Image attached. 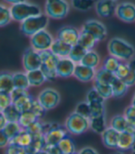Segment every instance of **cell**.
I'll return each mask as SVG.
<instances>
[{
    "mask_svg": "<svg viewBox=\"0 0 135 154\" xmlns=\"http://www.w3.org/2000/svg\"><path fill=\"white\" fill-rule=\"evenodd\" d=\"M108 51L110 55L121 61L131 60L135 54L133 46L121 38H111L108 44Z\"/></svg>",
    "mask_w": 135,
    "mask_h": 154,
    "instance_id": "obj_1",
    "label": "cell"
},
{
    "mask_svg": "<svg viewBox=\"0 0 135 154\" xmlns=\"http://www.w3.org/2000/svg\"><path fill=\"white\" fill-rule=\"evenodd\" d=\"M49 23V17L46 14H40L30 17L20 22V31L28 37H31L40 30L45 29Z\"/></svg>",
    "mask_w": 135,
    "mask_h": 154,
    "instance_id": "obj_2",
    "label": "cell"
},
{
    "mask_svg": "<svg viewBox=\"0 0 135 154\" xmlns=\"http://www.w3.org/2000/svg\"><path fill=\"white\" fill-rule=\"evenodd\" d=\"M10 10L13 20L18 22H22L30 17L42 14V9L40 7L27 1L12 5L10 7Z\"/></svg>",
    "mask_w": 135,
    "mask_h": 154,
    "instance_id": "obj_3",
    "label": "cell"
},
{
    "mask_svg": "<svg viewBox=\"0 0 135 154\" xmlns=\"http://www.w3.org/2000/svg\"><path fill=\"white\" fill-rule=\"evenodd\" d=\"M42 57V66L41 70L44 73L47 81H54L58 75L56 72V67L60 58L55 55L51 50H46L40 51Z\"/></svg>",
    "mask_w": 135,
    "mask_h": 154,
    "instance_id": "obj_4",
    "label": "cell"
},
{
    "mask_svg": "<svg viewBox=\"0 0 135 154\" xmlns=\"http://www.w3.org/2000/svg\"><path fill=\"white\" fill-rule=\"evenodd\" d=\"M64 126L69 133L74 135H80L90 128V120L78 113L73 112L66 119Z\"/></svg>",
    "mask_w": 135,
    "mask_h": 154,
    "instance_id": "obj_5",
    "label": "cell"
},
{
    "mask_svg": "<svg viewBox=\"0 0 135 154\" xmlns=\"http://www.w3.org/2000/svg\"><path fill=\"white\" fill-rule=\"evenodd\" d=\"M70 11V5L66 0H46L45 14L54 19L65 17Z\"/></svg>",
    "mask_w": 135,
    "mask_h": 154,
    "instance_id": "obj_6",
    "label": "cell"
},
{
    "mask_svg": "<svg viewBox=\"0 0 135 154\" xmlns=\"http://www.w3.org/2000/svg\"><path fill=\"white\" fill-rule=\"evenodd\" d=\"M38 101L48 111L55 108L61 101V95L57 90L53 88H45L39 94Z\"/></svg>",
    "mask_w": 135,
    "mask_h": 154,
    "instance_id": "obj_7",
    "label": "cell"
},
{
    "mask_svg": "<svg viewBox=\"0 0 135 154\" xmlns=\"http://www.w3.org/2000/svg\"><path fill=\"white\" fill-rule=\"evenodd\" d=\"M68 130L65 126H61L55 122H50V127L45 133V140L47 145L56 146L59 142L68 136Z\"/></svg>",
    "mask_w": 135,
    "mask_h": 154,
    "instance_id": "obj_8",
    "label": "cell"
},
{
    "mask_svg": "<svg viewBox=\"0 0 135 154\" xmlns=\"http://www.w3.org/2000/svg\"><path fill=\"white\" fill-rule=\"evenodd\" d=\"M53 41L52 34L46 29H42L30 37V47L38 51L50 50Z\"/></svg>",
    "mask_w": 135,
    "mask_h": 154,
    "instance_id": "obj_9",
    "label": "cell"
},
{
    "mask_svg": "<svg viewBox=\"0 0 135 154\" xmlns=\"http://www.w3.org/2000/svg\"><path fill=\"white\" fill-rule=\"evenodd\" d=\"M22 65L26 72L41 69L42 57L40 51L34 50L32 47L26 49L22 55Z\"/></svg>",
    "mask_w": 135,
    "mask_h": 154,
    "instance_id": "obj_10",
    "label": "cell"
},
{
    "mask_svg": "<svg viewBox=\"0 0 135 154\" xmlns=\"http://www.w3.org/2000/svg\"><path fill=\"white\" fill-rule=\"evenodd\" d=\"M83 30H86L92 34L98 42H101L107 37V28L106 26L98 20L91 19L85 22V24L82 27Z\"/></svg>",
    "mask_w": 135,
    "mask_h": 154,
    "instance_id": "obj_11",
    "label": "cell"
},
{
    "mask_svg": "<svg viewBox=\"0 0 135 154\" xmlns=\"http://www.w3.org/2000/svg\"><path fill=\"white\" fill-rule=\"evenodd\" d=\"M80 31L74 27L64 26L61 28L57 32V38L74 46L78 43Z\"/></svg>",
    "mask_w": 135,
    "mask_h": 154,
    "instance_id": "obj_12",
    "label": "cell"
},
{
    "mask_svg": "<svg viewBox=\"0 0 135 154\" xmlns=\"http://www.w3.org/2000/svg\"><path fill=\"white\" fill-rule=\"evenodd\" d=\"M116 16L121 20L132 23L135 21V5L130 2L120 3L116 8Z\"/></svg>",
    "mask_w": 135,
    "mask_h": 154,
    "instance_id": "obj_13",
    "label": "cell"
},
{
    "mask_svg": "<svg viewBox=\"0 0 135 154\" xmlns=\"http://www.w3.org/2000/svg\"><path fill=\"white\" fill-rule=\"evenodd\" d=\"M117 2L114 0H98L96 2V12L101 17H110L116 14Z\"/></svg>",
    "mask_w": 135,
    "mask_h": 154,
    "instance_id": "obj_14",
    "label": "cell"
},
{
    "mask_svg": "<svg viewBox=\"0 0 135 154\" xmlns=\"http://www.w3.org/2000/svg\"><path fill=\"white\" fill-rule=\"evenodd\" d=\"M75 66L76 63L72 61L69 57L60 58L56 67L57 75L59 77H62V78H68V77L74 75Z\"/></svg>",
    "mask_w": 135,
    "mask_h": 154,
    "instance_id": "obj_15",
    "label": "cell"
},
{
    "mask_svg": "<svg viewBox=\"0 0 135 154\" xmlns=\"http://www.w3.org/2000/svg\"><path fill=\"white\" fill-rule=\"evenodd\" d=\"M96 72L95 68L86 66L82 63H77L74 69V76L80 82L87 83L95 79Z\"/></svg>",
    "mask_w": 135,
    "mask_h": 154,
    "instance_id": "obj_16",
    "label": "cell"
},
{
    "mask_svg": "<svg viewBox=\"0 0 135 154\" xmlns=\"http://www.w3.org/2000/svg\"><path fill=\"white\" fill-rule=\"evenodd\" d=\"M120 134L121 132L117 131L111 127L107 128V129L101 134L103 144L109 149H118Z\"/></svg>",
    "mask_w": 135,
    "mask_h": 154,
    "instance_id": "obj_17",
    "label": "cell"
},
{
    "mask_svg": "<svg viewBox=\"0 0 135 154\" xmlns=\"http://www.w3.org/2000/svg\"><path fill=\"white\" fill-rule=\"evenodd\" d=\"M135 142V128L124 132H121L118 149L121 150L131 149L132 145Z\"/></svg>",
    "mask_w": 135,
    "mask_h": 154,
    "instance_id": "obj_18",
    "label": "cell"
},
{
    "mask_svg": "<svg viewBox=\"0 0 135 154\" xmlns=\"http://www.w3.org/2000/svg\"><path fill=\"white\" fill-rule=\"evenodd\" d=\"M72 47V45L59 40V38H55L50 50L59 58H65L69 56Z\"/></svg>",
    "mask_w": 135,
    "mask_h": 154,
    "instance_id": "obj_19",
    "label": "cell"
},
{
    "mask_svg": "<svg viewBox=\"0 0 135 154\" xmlns=\"http://www.w3.org/2000/svg\"><path fill=\"white\" fill-rule=\"evenodd\" d=\"M46 140H45V135L43 133H39V134H33L32 135V141L30 145L26 148L29 154L35 153L37 151L43 150L46 147Z\"/></svg>",
    "mask_w": 135,
    "mask_h": 154,
    "instance_id": "obj_20",
    "label": "cell"
},
{
    "mask_svg": "<svg viewBox=\"0 0 135 154\" xmlns=\"http://www.w3.org/2000/svg\"><path fill=\"white\" fill-rule=\"evenodd\" d=\"M14 88L13 74L8 72H0V93L10 94Z\"/></svg>",
    "mask_w": 135,
    "mask_h": 154,
    "instance_id": "obj_21",
    "label": "cell"
},
{
    "mask_svg": "<svg viewBox=\"0 0 135 154\" xmlns=\"http://www.w3.org/2000/svg\"><path fill=\"white\" fill-rule=\"evenodd\" d=\"M110 127L119 132H124V131H127L129 129L135 128V126L131 125L126 119L124 116H121V115H117V116H115V117H113V119H111Z\"/></svg>",
    "mask_w": 135,
    "mask_h": 154,
    "instance_id": "obj_22",
    "label": "cell"
},
{
    "mask_svg": "<svg viewBox=\"0 0 135 154\" xmlns=\"http://www.w3.org/2000/svg\"><path fill=\"white\" fill-rule=\"evenodd\" d=\"M32 141V135L29 132L27 129H21L16 137H14L11 140L10 143H13L15 145L20 146L23 148H28Z\"/></svg>",
    "mask_w": 135,
    "mask_h": 154,
    "instance_id": "obj_23",
    "label": "cell"
},
{
    "mask_svg": "<svg viewBox=\"0 0 135 154\" xmlns=\"http://www.w3.org/2000/svg\"><path fill=\"white\" fill-rule=\"evenodd\" d=\"M27 74H28V78L30 81V86H33V87L41 86L47 81L44 73L42 72L41 69L27 72Z\"/></svg>",
    "mask_w": 135,
    "mask_h": 154,
    "instance_id": "obj_24",
    "label": "cell"
},
{
    "mask_svg": "<svg viewBox=\"0 0 135 154\" xmlns=\"http://www.w3.org/2000/svg\"><path fill=\"white\" fill-rule=\"evenodd\" d=\"M96 42H99L96 41V38L92 34H90L89 32L83 30V29L80 31L78 44L83 46L86 50H87V51L93 50L95 45L96 44Z\"/></svg>",
    "mask_w": 135,
    "mask_h": 154,
    "instance_id": "obj_25",
    "label": "cell"
},
{
    "mask_svg": "<svg viewBox=\"0 0 135 154\" xmlns=\"http://www.w3.org/2000/svg\"><path fill=\"white\" fill-rule=\"evenodd\" d=\"M38 120H40V119H38L37 116L32 111L28 110V111H24L21 113L20 119L18 120V124L20 125V127L23 129H28Z\"/></svg>",
    "mask_w": 135,
    "mask_h": 154,
    "instance_id": "obj_26",
    "label": "cell"
},
{
    "mask_svg": "<svg viewBox=\"0 0 135 154\" xmlns=\"http://www.w3.org/2000/svg\"><path fill=\"white\" fill-rule=\"evenodd\" d=\"M90 128L99 134H102L107 129V123H106V118L105 114L98 117H92L90 119Z\"/></svg>",
    "mask_w": 135,
    "mask_h": 154,
    "instance_id": "obj_27",
    "label": "cell"
},
{
    "mask_svg": "<svg viewBox=\"0 0 135 154\" xmlns=\"http://www.w3.org/2000/svg\"><path fill=\"white\" fill-rule=\"evenodd\" d=\"M111 87H112V93L114 97H122V96H124L127 94L129 88V86L125 84V82L122 79L118 78L117 76H116V78L112 82Z\"/></svg>",
    "mask_w": 135,
    "mask_h": 154,
    "instance_id": "obj_28",
    "label": "cell"
},
{
    "mask_svg": "<svg viewBox=\"0 0 135 154\" xmlns=\"http://www.w3.org/2000/svg\"><path fill=\"white\" fill-rule=\"evenodd\" d=\"M13 74V82L14 85L17 88H22V89H29L30 87V81L28 78L27 72H16Z\"/></svg>",
    "mask_w": 135,
    "mask_h": 154,
    "instance_id": "obj_29",
    "label": "cell"
},
{
    "mask_svg": "<svg viewBox=\"0 0 135 154\" xmlns=\"http://www.w3.org/2000/svg\"><path fill=\"white\" fill-rule=\"evenodd\" d=\"M21 111L19 110L17 106H15L13 103L9 105L4 111L3 114L8 122H18L19 119L21 116Z\"/></svg>",
    "mask_w": 135,
    "mask_h": 154,
    "instance_id": "obj_30",
    "label": "cell"
},
{
    "mask_svg": "<svg viewBox=\"0 0 135 154\" xmlns=\"http://www.w3.org/2000/svg\"><path fill=\"white\" fill-rule=\"evenodd\" d=\"M33 100H34L33 96L29 93V94H27L22 95L20 98H18V99H17L16 101H14L13 104H14L15 106H17V107L19 110H20L21 112H24V111L30 110Z\"/></svg>",
    "mask_w": 135,
    "mask_h": 154,
    "instance_id": "obj_31",
    "label": "cell"
},
{
    "mask_svg": "<svg viewBox=\"0 0 135 154\" xmlns=\"http://www.w3.org/2000/svg\"><path fill=\"white\" fill-rule=\"evenodd\" d=\"M57 146L60 149L62 154H72L76 151L75 144L69 135L65 138H64Z\"/></svg>",
    "mask_w": 135,
    "mask_h": 154,
    "instance_id": "obj_32",
    "label": "cell"
},
{
    "mask_svg": "<svg viewBox=\"0 0 135 154\" xmlns=\"http://www.w3.org/2000/svg\"><path fill=\"white\" fill-rule=\"evenodd\" d=\"M99 60H100L99 55L93 50H91V51H87V52L84 56L83 60L81 61L80 63L88 67L96 68L99 64Z\"/></svg>",
    "mask_w": 135,
    "mask_h": 154,
    "instance_id": "obj_33",
    "label": "cell"
},
{
    "mask_svg": "<svg viewBox=\"0 0 135 154\" xmlns=\"http://www.w3.org/2000/svg\"><path fill=\"white\" fill-rule=\"evenodd\" d=\"M86 52H87V50H86L83 46H81L80 44L77 43L72 47V50H71L68 57L77 64V63H81V61L83 60V58Z\"/></svg>",
    "mask_w": 135,
    "mask_h": 154,
    "instance_id": "obj_34",
    "label": "cell"
},
{
    "mask_svg": "<svg viewBox=\"0 0 135 154\" xmlns=\"http://www.w3.org/2000/svg\"><path fill=\"white\" fill-rule=\"evenodd\" d=\"M94 88L100 94V95L104 99H108L111 97V96H113L112 87L111 85L109 84L102 83L98 80H94Z\"/></svg>",
    "mask_w": 135,
    "mask_h": 154,
    "instance_id": "obj_35",
    "label": "cell"
},
{
    "mask_svg": "<svg viewBox=\"0 0 135 154\" xmlns=\"http://www.w3.org/2000/svg\"><path fill=\"white\" fill-rule=\"evenodd\" d=\"M115 78H116V75L113 72H108V71L105 70L104 68H100L96 72V77L94 80H98L99 82L111 85Z\"/></svg>",
    "mask_w": 135,
    "mask_h": 154,
    "instance_id": "obj_36",
    "label": "cell"
},
{
    "mask_svg": "<svg viewBox=\"0 0 135 154\" xmlns=\"http://www.w3.org/2000/svg\"><path fill=\"white\" fill-rule=\"evenodd\" d=\"M121 60L117 59V58L112 56V55H109L104 60L102 68H104L105 70H107L108 72H113L115 74L116 71H117L118 67L121 64Z\"/></svg>",
    "mask_w": 135,
    "mask_h": 154,
    "instance_id": "obj_37",
    "label": "cell"
},
{
    "mask_svg": "<svg viewBox=\"0 0 135 154\" xmlns=\"http://www.w3.org/2000/svg\"><path fill=\"white\" fill-rule=\"evenodd\" d=\"M96 0H71L72 6L79 11H88L95 5Z\"/></svg>",
    "mask_w": 135,
    "mask_h": 154,
    "instance_id": "obj_38",
    "label": "cell"
},
{
    "mask_svg": "<svg viewBox=\"0 0 135 154\" xmlns=\"http://www.w3.org/2000/svg\"><path fill=\"white\" fill-rule=\"evenodd\" d=\"M21 129L22 128L18 124V122H8L5 128H3V132L11 140L14 137H16L17 135L21 131Z\"/></svg>",
    "mask_w": 135,
    "mask_h": 154,
    "instance_id": "obj_39",
    "label": "cell"
},
{
    "mask_svg": "<svg viewBox=\"0 0 135 154\" xmlns=\"http://www.w3.org/2000/svg\"><path fill=\"white\" fill-rule=\"evenodd\" d=\"M12 15L10 8H8L0 4V27H5L8 25L12 20Z\"/></svg>",
    "mask_w": 135,
    "mask_h": 154,
    "instance_id": "obj_40",
    "label": "cell"
},
{
    "mask_svg": "<svg viewBox=\"0 0 135 154\" xmlns=\"http://www.w3.org/2000/svg\"><path fill=\"white\" fill-rule=\"evenodd\" d=\"M106 99H104L102 96L100 95V94L96 91L94 87L92 89H90L87 94H86V101L89 104H93V103H104Z\"/></svg>",
    "mask_w": 135,
    "mask_h": 154,
    "instance_id": "obj_41",
    "label": "cell"
},
{
    "mask_svg": "<svg viewBox=\"0 0 135 154\" xmlns=\"http://www.w3.org/2000/svg\"><path fill=\"white\" fill-rule=\"evenodd\" d=\"M74 112L80 114L81 116H84V117L89 119L91 118V107H90V105L86 101L80 102L77 104V106H75Z\"/></svg>",
    "mask_w": 135,
    "mask_h": 154,
    "instance_id": "obj_42",
    "label": "cell"
},
{
    "mask_svg": "<svg viewBox=\"0 0 135 154\" xmlns=\"http://www.w3.org/2000/svg\"><path fill=\"white\" fill-rule=\"evenodd\" d=\"M30 111H32L37 116L39 119H42L45 116L46 112H47V110L42 106V104L40 102L38 101V99H35V98H34V100L32 102V106H31Z\"/></svg>",
    "mask_w": 135,
    "mask_h": 154,
    "instance_id": "obj_43",
    "label": "cell"
},
{
    "mask_svg": "<svg viewBox=\"0 0 135 154\" xmlns=\"http://www.w3.org/2000/svg\"><path fill=\"white\" fill-rule=\"evenodd\" d=\"M130 67L129 63L121 62L120 66L118 67L117 71H116V72H115V75L117 76L118 78L124 80L128 76V74L130 73Z\"/></svg>",
    "mask_w": 135,
    "mask_h": 154,
    "instance_id": "obj_44",
    "label": "cell"
},
{
    "mask_svg": "<svg viewBox=\"0 0 135 154\" xmlns=\"http://www.w3.org/2000/svg\"><path fill=\"white\" fill-rule=\"evenodd\" d=\"M6 154H29L26 148L9 143L6 148Z\"/></svg>",
    "mask_w": 135,
    "mask_h": 154,
    "instance_id": "obj_45",
    "label": "cell"
},
{
    "mask_svg": "<svg viewBox=\"0 0 135 154\" xmlns=\"http://www.w3.org/2000/svg\"><path fill=\"white\" fill-rule=\"evenodd\" d=\"M89 105L91 107V118L98 117V116H101V115L105 114L104 103H93V104H89Z\"/></svg>",
    "mask_w": 135,
    "mask_h": 154,
    "instance_id": "obj_46",
    "label": "cell"
},
{
    "mask_svg": "<svg viewBox=\"0 0 135 154\" xmlns=\"http://www.w3.org/2000/svg\"><path fill=\"white\" fill-rule=\"evenodd\" d=\"M11 104H12V99L10 94L0 93V112H3Z\"/></svg>",
    "mask_w": 135,
    "mask_h": 154,
    "instance_id": "obj_47",
    "label": "cell"
},
{
    "mask_svg": "<svg viewBox=\"0 0 135 154\" xmlns=\"http://www.w3.org/2000/svg\"><path fill=\"white\" fill-rule=\"evenodd\" d=\"M124 117L131 125L135 126V106H134L130 105L125 109Z\"/></svg>",
    "mask_w": 135,
    "mask_h": 154,
    "instance_id": "obj_48",
    "label": "cell"
},
{
    "mask_svg": "<svg viewBox=\"0 0 135 154\" xmlns=\"http://www.w3.org/2000/svg\"><path fill=\"white\" fill-rule=\"evenodd\" d=\"M29 94V91L27 89H22V88H17L15 87L13 89V91L10 93V96H11V99H12V103L14 101H16L17 99L20 98L22 95Z\"/></svg>",
    "mask_w": 135,
    "mask_h": 154,
    "instance_id": "obj_49",
    "label": "cell"
},
{
    "mask_svg": "<svg viewBox=\"0 0 135 154\" xmlns=\"http://www.w3.org/2000/svg\"><path fill=\"white\" fill-rule=\"evenodd\" d=\"M125 82V84L130 87V86H132L135 85V70L130 68V73L128 74V76L126 77V78L123 80Z\"/></svg>",
    "mask_w": 135,
    "mask_h": 154,
    "instance_id": "obj_50",
    "label": "cell"
},
{
    "mask_svg": "<svg viewBox=\"0 0 135 154\" xmlns=\"http://www.w3.org/2000/svg\"><path fill=\"white\" fill-rule=\"evenodd\" d=\"M10 143L9 138L3 132V130H0V149L7 148Z\"/></svg>",
    "mask_w": 135,
    "mask_h": 154,
    "instance_id": "obj_51",
    "label": "cell"
},
{
    "mask_svg": "<svg viewBox=\"0 0 135 154\" xmlns=\"http://www.w3.org/2000/svg\"><path fill=\"white\" fill-rule=\"evenodd\" d=\"M44 150L48 153V154H62L60 149L58 148V146H52V145H46V147L44 148Z\"/></svg>",
    "mask_w": 135,
    "mask_h": 154,
    "instance_id": "obj_52",
    "label": "cell"
},
{
    "mask_svg": "<svg viewBox=\"0 0 135 154\" xmlns=\"http://www.w3.org/2000/svg\"><path fill=\"white\" fill-rule=\"evenodd\" d=\"M78 152H79V154H99L98 151L91 147H85V148L81 149Z\"/></svg>",
    "mask_w": 135,
    "mask_h": 154,
    "instance_id": "obj_53",
    "label": "cell"
},
{
    "mask_svg": "<svg viewBox=\"0 0 135 154\" xmlns=\"http://www.w3.org/2000/svg\"><path fill=\"white\" fill-rule=\"evenodd\" d=\"M7 123H8V121L5 118L3 112H0V130H3V128H5Z\"/></svg>",
    "mask_w": 135,
    "mask_h": 154,
    "instance_id": "obj_54",
    "label": "cell"
},
{
    "mask_svg": "<svg viewBox=\"0 0 135 154\" xmlns=\"http://www.w3.org/2000/svg\"><path fill=\"white\" fill-rule=\"evenodd\" d=\"M8 3H10L12 5H15V4H17V3H21V2H25L26 0H5Z\"/></svg>",
    "mask_w": 135,
    "mask_h": 154,
    "instance_id": "obj_55",
    "label": "cell"
},
{
    "mask_svg": "<svg viewBox=\"0 0 135 154\" xmlns=\"http://www.w3.org/2000/svg\"><path fill=\"white\" fill-rule=\"evenodd\" d=\"M129 64H130V68H132V69L135 70V60H130V61L129 62Z\"/></svg>",
    "mask_w": 135,
    "mask_h": 154,
    "instance_id": "obj_56",
    "label": "cell"
},
{
    "mask_svg": "<svg viewBox=\"0 0 135 154\" xmlns=\"http://www.w3.org/2000/svg\"><path fill=\"white\" fill-rule=\"evenodd\" d=\"M32 154H48L44 149L43 150H40V151H37V152H35V153H32Z\"/></svg>",
    "mask_w": 135,
    "mask_h": 154,
    "instance_id": "obj_57",
    "label": "cell"
},
{
    "mask_svg": "<svg viewBox=\"0 0 135 154\" xmlns=\"http://www.w3.org/2000/svg\"><path fill=\"white\" fill-rule=\"evenodd\" d=\"M131 105L135 106V93L133 94V97H132V100H131Z\"/></svg>",
    "mask_w": 135,
    "mask_h": 154,
    "instance_id": "obj_58",
    "label": "cell"
},
{
    "mask_svg": "<svg viewBox=\"0 0 135 154\" xmlns=\"http://www.w3.org/2000/svg\"><path fill=\"white\" fill-rule=\"evenodd\" d=\"M131 151L133 152V154H135V142H134V144L131 147Z\"/></svg>",
    "mask_w": 135,
    "mask_h": 154,
    "instance_id": "obj_59",
    "label": "cell"
},
{
    "mask_svg": "<svg viewBox=\"0 0 135 154\" xmlns=\"http://www.w3.org/2000/svg\"><path fill=\"white\" fill-rule=\"evenodd\" d=\"M115 154H124V153H122V152H116Z\"/></svg>",
    "mask_w": 135,
    "mask_h": 154,
    "instance_id": "obj_60",
    "label": "cell"
},
{
    "mask_svg": "<svg viewBox=\"0 0 135 154\" xmlns=\"http://www.w3.org/2000/svg\"><path fill=\"white\" fill-rule=\"evenodd\" d=\"M72 154H79V152H77V151H75V152H74V153H72Z\"/></svg>",
    "mask_w": 135,
    "mask_h": 154,
    "instance_id": "obj_61",
    "label": "cell"
},
{
    "mask_svg": "<svg viewBox=\"0 0 135 154\" xmlns=\"http://www.w3.org/2000/svg\"><path fill=\"white\" fill-rule=\"evenodd\" d=\"M114 1H116V2H117V1H119V0H114Z\"/></svg>",
    "mask_w": 135,
    "mask_h": 154,
    "instance_id": "obj_62",
    "label": "cell"
}]
</instances>
